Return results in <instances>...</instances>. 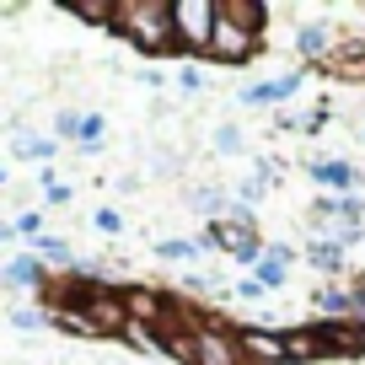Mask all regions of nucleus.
I'll return each instance as SVG.
<instances>
[{
    "mask_svg": "<svg viewBox=\"0 0 365 365\" xmlns=\"http://www.w3.org/2000/svg\"><path fill=\"white\" fill-rule=\"evenodd\" d=\"M11 328L38 333V328H43V312H33V307H16V312H11Z\"/></svg>",
    "mask_w": 365,
    "mask_h": 365,
    "instance_id": "obj_22",
    "label": "nucleus"
},
{
    "mask_svg": "<svg viewBox=\"0 0 365 365\" xmlns=\"http://www.w3.org/2000/svg\"><path fill=\"white\" fill-rule=\"evenodd\" d=\"M11 231H16V237H43V215H38V210H27V215L11 220Z\"/></svg>",
    "mask_w": 365,
    "mask_h": 365,
    "instance_id": "obj_20",
    "label": "nucleus"
},
{
    "mask_svg": "<svg viewBox=\"0 0 365 365\" xmlns=\"http://www.w3.org/2000/svg\"><path fill=\"white\" fill-rule=\"evenodd\" d=\"M333 48H339V33H333L328 22L296 27V54L307 59V65H317V59H333Z\"/></svg>",
    "mask_w": 365,
    "mask_h": 365,
    "instance_id": "obj_8",
    "label": "nucleus"
},
{
    "mask_svg": "<svg viewBox=\"0 0 365 365\" xmlns=\"http://www.w3.org/2000/svg\"><path fill=\"white\" fill-rule=\"evenodd\" d=\"M54 135H59V140H76V135H81V113H59V118H54Z\"/></svg>",
    "mask_w": 365,
    "mask_h": 365,
    "instance_id": "obj_24",
    "label": "nucleus"
},
{
    "mask_svg": "<svg viewBox=\"0 0 365 365\" xmlns=\"http://www.w3.org/2000/svg\"><path fill=\"white\" fill-rule=\"evenodd\" d=\"M307 258H312V269L333 274V269H339V263H344V247H339V242H328V237H317V242H312V247H307Z\"/></svg>",
    "mask_w": 365,
    "mask_h": 365,
    "instance_id": "obj_16",
    "label": "nucleus"
},
{
    "mask_svg": "<svg viewBox=\"0 0 365 365\" xmlns=\"http://www.w3.org/2000/svg\"><path fill=\"white\" fill-rule=\"evenodd\" d=\"M194 205H199V210H220V188H199Z\"/></svg>",
    "mask_w": 365,
    "mask_h": 365,
    "instance_id": "obj_26",
    "label": "nucleus"
},
{
    "mask_svg": "<svg viewBox=\"0 0 365 365\" xmlns=\"http://www.w3.org/2000/svg\"><path fill=\"white\" fill-rule=\"evenodd\" d=\"M215 16H220L215 0H172V38H178V54H210Z\"/></svg>",
    "mask_w": 365,
    "mask_h": 365,
    "instance_id": "obj_2",
    "label": "nucleus"
},
{
    "mask_svg": "<svg viewBox=\"0 0 365 365\" xmlns=\"http://www.w3.org/2000/svg\"><path fill=\"white\" fill-rule=\"evenodd\" d=\"M81 150H86V156H91V150H97V140H103V113H81Z\"/></svg>",
    "mask_w": 365,
    "mask_h": 365,
    "instance_id": "obj_18",
    "label": "nucleus"
},
{
    "mask_svg": "<svg viewBox=\"0 0 365 365\" xmlns=\"http://www.w3.org/2000/svg\"><path fill=\"white\" fill-rule=\"evenodd\" d=\"M215 6H220L226 22L247 27V33H258V38H263V27H269V6H263V0H215Z\"/></svg>",
    "mask_w": 365,
    "mask_h": 365,
    "instance_id": "obj_11",
    "label": "nucleus"
},
{
    "mask_svg": "<svg viewBox=\"0 0 365 365\" xmlns=\"http://www.w3.org/2000/svg\"><path fill=\"white\" fill-rule=\"evenodd\" d=\"M312 70V65H307ZM307 70H290V76H274V81H263V86H242V103H285V97H296L301 86H307Z\"/></svg>",
    "mask_w": 365,
    "mask_h": 365,
    "instance_id": "obj_9",
    "label": "nucleus"
},
{
    "mask_svg": "<svg viewBox=\"0 0 365 365\" xmlns=\"http://www.w3.org/2000/svg\"><path fill=\"white\" fill-rule=\"evenodd\" d=\"M11 237H16V231H11V226H6V220H0V242H11Z\"/></svg>",
    "mask_w": 365,
    "mask_h": 365,
    "instance_id": "obj_27",
    "label": "nucleus"
},
{
    "mask_svg": "<svg viewBox=\"0 0 365 365\" xmlns=\"http://www.w3.org/2000/svg\"><path fill=\"white\" fill-rule=\"evenodd\" d=\"M312 178H317L322 188H333V194H349L354 188V172L344 167V161H312Z\"/></svg>",
    "mask_w": 365,
    "mask_h": 365,
    "instance_id": "obj_15",
    "label": "nucleus"
},
{
    "mask_svg": "<svg viewBox=\"0 0 365 365\" xmlns=\"http://www.w3.org/2000/svg\"><path fill=\"white\" fill-rule=\"evenodd\" d=\"M252 54H258V33L215 16V33H210V54L205 59H215V65H247Z\"/></svg>",
    "mask_w": 365,
    "mask_h": 365,
    "instance_id": "obj_5",
    "label": "nucleus"
},
{
    "mask_svg": "<svg viewBox=\"0 0 365 365\" xmlns=\"http://www.w3.org/2000/svg\"><path fill=\"white\" fill-rule=\"evenodd\" d=\"M113 33H124L140 54H178V38H172V0H118Z\"/></svg>",
    "mask_w": 365,
    "mask_h": 365,
    "instance_id": "obj_1",
    "label": "nucleus"
},
{
    "mask_svg": "<svg viewBox=\"0 0 365 365\" xmlns=\"http://www.w3.org/2000/svg\"><path fill=\"white\" fill-rule=\"evenodd\" d=\"M97 231H108V237H113V231H124V220H118V210H97Z\"/></svg>",
    "mask_w": 365,
    "mask_h": 365,
    "instance_id": "obj_25",
    "label": "nucleus"
},
{
    "mask_svg": "<svg viewBox=\"0 0 365 365\" xmlns=\"http://www.w3.org/2000/svg\"><path fill=\"white\" fill-rule=\"evenodd\" d=\"M205 237H210V247L231 252V258H237L247 274L258 269L263 247H258V237H252V220H231V215H220V220H210V226H205Z\"/></svg>",
    "mask_w": 365,
    "mask_h": 365,
    "instance_id": "obj_4",
    "label": "nucleus"
},
{
    "mask_svg": "<svg viewBox=\"0 0 365 365\" xmlns=\"http://www.w3.org/2000/svg\"><path fill=\"white\" fill-rule=\"evenodd\" d=\"M360 285H365V274H360Z\"/></svg>",
    "mask_w": 365,
    "mask_h": 365,
    "instance_id": "obj_29",
    "label": "nucleus"
},
{
    "mask_svg": "<svg viewBox=\"0 0 365 365\" xmlns=\"http://www.w3.org/2000/svg\"><path fill=\"white\" fill-rule=\"evenodd\" d=\"M188 349H194L188 365H242L237 333H231L226 322H215V317H205L194 333H188Z\"/></svg>",
    "mask_w": 365,
    "mask_h": 365,
    "instance_id": "obj_3",
    "label": "nucleus"
},
{
    "mask_svg": "<svg viewBox=\"0 0 365 365\" xmlns=\"http://www.w3.org/2000/svg\"><path fill=\"white\" fill-rule=\"evenodd\" d=\"M33 258L43 263V269H48V263H59V269H76V252H70V242H65V237H48V231H43V237H33Z\"/></svg>",
    "mask_w": 365,
    "mask_h": 365,
    "instance_id": "obj_14",
    "label": "nucleus"
},
{
    "mask_svg": "<svg viewBox=\"0 0 365 365\" xmlns=\"http://www.w3.org/2000/svg\"><path fill=\"white\" fill-rule=\"evenodd\" d=\"M0 182H6V172H0Z\"/></svg>",
    "mask_w": 365,
    "mask_h": 365,
    "instance_id": "obj_28",
    "label": "nucleus"
},
{
    "mask_svg": "<svg viewBox=\"0 0 365 365\" xmlns=\"http://www.w3.org/2000/svg\"><path fill=\"white\" fill-rule=\"evenodd\" d=\"M65 11L76 16V22H86V27H108V33H113L118 0H65Z\"/></svg>",
    "mask_w": 365,
    "mask_h": 365,
    "instance_id": "obj_12",
    "label": "nucleus"
},
{
    "mask_svg": "<svg viewBox=\"0 0 365 365\" xmlns=\"http://www.w3.org/2000/svg\"><path fill=\"white\" fill-rule=\"evenodd\" d=\"M360 135H365V129H360Z\"/></svg>",
    "mask_w": 365,
    "mask_h": 365,
    "instance_id": "obj_30",
    "label": "nucleus"
},
{
    "mask_svg": "<svg viewBox=\"0 0 365 365\" xmlns=\"http://www.w3.org/2000/svg\"><path fill=\"white\" fill-rule=\"evenodd\" d=\"M328 339H322L317 322H307V328H285V365H312V360H328Z\"/></svg>",
    "mask_w": 365,
    "mask_h": 365,
    "instance_id": "obj_7",
    "label": "nucleus"
},
{
    "mask_svg": "<svg viewBox=\"0 0 365 365\" xmlns=\"http://www.w3.org/2000/svg\"><path fill=\"white\" fill-rule=\"evenodd\" d=\"M16 156H22V161H38V167H43V161L48 156H54V140H43V135H16Z\"/></svg>",
    "mask_w": 365,
    "mask_h": 365,
    "instance_id": "obj_17",
    "label": "nucleus"
},
{
    "mask_svg": "<svg viewBox=\"0 0 365 365\" xmlns=\"http://www.w3.org/2000/svg\"><path fill=\"white\" fill-rule=\"evenodd\" d=\"M231 296H237V301H263V296H269V290H263L258 279H252V274H242L237 285H231Z\"/></svg>",
    "mask_w": 365,
    "mask_h": 365,
    "instance_id": "obj_21",
    "label": "nucleus"
},
{
    "mask_svg": "<svg viewBox=\"0 0 365 365\" xmlns=\"http://www.w3.org/2000/svg\"><path fill=\"white\" fill-rule=\"evenodd\" d=\"M312 307L322 312V322H339V317H349V312H354V296H349V290H339V285H317V290H312Z\"/></svg>",
    "mask_w": 365,
    "mask_h": 365,
    "instance_id": "obj_13",
    "label": "nucleus"
},
{
    "mask_svg": "<svg viewBox=\"0 0 365 365\" xmlns=\"http://www.w3.org/2000/svg\"><path fill=\"white\" fill-rule=\"evenodd\" d=\"M215 150H226V156H237V150H242V135H237V129H215Z\"/></svg>",
    "mask_w": 365,
    "mask_h": 365,
    "instance_id": "obj_23",
    "label": "nucleus"
},
{
    "mask_svg": "<svg viewBox=\"0 0 365 365\" xmlns=\"http://www.w3.org/2000/svg\"><path fill=\"white\" fill-rule=\"evenodd\" d=\"M156 252H161V258H194V252H205V247L188 242V237H172V242H156Z\"/></svg>",
    "mask_w": 365,
    "mask_h": 365,
    "instance_id": "obj_19",
    "label": "nucleus"
},
{
    "mask_svg": "<svg viewBox=\"0 0 365 365\" xmlns=\"http://www.w3.org/2000/svg\"><path fill=\"white\" fill-rule=\"evenodd\" d=\"M242 365H285V328H242L237 333Z\"/></svg>",
    "mask_w": 365,
    "mask_h": 365,
    "instance_id": "obj_6",
    "label": "nucleus"
},
{
    "mask_svg": "<svg viewBox=\"0 0 365 365\" xmlns=\"http://www.w3.org/2000/svg\"><path fill=\"white\" fill-rule=\"evenodd\" d=\"M0 285H11V290H43L48 274H43V263L27 252V258H11L6 269H0Z\"/></svg>",
    "mask_w": 365,
    "mask_h": 365,
    "instance_id": "obj_10",
    "label": "nucleus"
}]
</instances>
